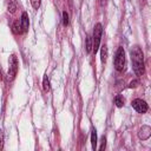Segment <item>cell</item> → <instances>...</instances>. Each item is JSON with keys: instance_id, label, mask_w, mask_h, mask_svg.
I'll list each match as a JSON object with an SVG mask.
<instances>
[{"instance_id": "6da1fadb", "label": "cell", "mask_w": 151, "mask_h": 151, "mask_svg": "<svg viewBox=\"0 0 151 151\" xmlns=\"http://www.w3.org/2000/svg\"><path fill=\"white\" fill-rule=\"evenodd\" d=\"M131 53V60H132V66H133V71L137 76H142L144 73V55L142 50L138 46H133L130 51Z\"/></svg>"}, {"instance_id": "7a4b0ae2", "label": "cell", "mask_w": 151, "mask_h": 151, "mask_svg": "<svg viewBox=\"0 0 151 151\" xmlns=\"http://www.w3.org/2000/svg\"><path fill=\"white\" fill-rule=\"evenodd\" d=\"M101 34H103V26H101V24L98 22L94 26V29H93V39H92V51L94 53L99 48L100 40H101Z\"/></svg>"}, {"instance_id": "3957f363", "label": "cell", "mask_w": 151, "mask_h": 151, "mask_svg": "<svg viewBox=\"0 0 151 151\" xmlns=\"http://www.w3.org/2000/svg\"><path fill=\"white\" fill-rule=\"evenodd\" d=\"M124 66H125V51L123 47H118L114 57V68L118 72H120L124 70Z\"/></svg>"}, {"instance_id": "277c9868", "label": "cell", "mask_w": 151, "mask_h": 151, "mask_svg": "<svg viewBox=\"0 0 151 151\" xmlns=\"http://www.w3.org/2000/svg\"><path fill=\"white\" fill-rule=\"evenodd\" d=\"M18 66H19L18 59L14 54H12L8 60V79L9 80H13L15 78V76L18 73Z\"/></svg>"}, {"instance_id": "5b68a950", "label": "cell", "mask_w": 151, "mask_h": 151, "mask_svg": "<svg viewBox=\"0 0 151 151\" xmlns=\"http://www.w3.org/2000/svg\"><path fill=\"white\" fill-rule=\"evenodd\" d=\"M132 107L137 112H139V113H145L147 111V104L144 100H142V99H134V100H132Z\"/></svg>"}, {"instance_id": "8992f818", "label": "cell", "mask_w": 151, "mask_h": 151, "mask_svg": "<svg viewBox=\"0 0 151 151\" xmlns=\"http://www.w3.org/2000/svg\"><path fill=\"white\" fill-rule=\"evenodd\" d=\"M150 134H151V129H150V126H147V125H144V126L140 129V131H139V138H142L143 140L147 139V138L150 137Z\"/></svg>"}, {"instance_id": "52a82bcc", "label": "cell", "mask_w": 151, "mask_h": 151, "mask_svg": "<svg viewBox=\"0 0 151 151\" xmlns=\"http://www.w3.org/2000/svg\"><path fill=\"white\" fill-rule=\"evenodd\" d=\"M28 26H29L28 15H27L26 12H24L22 15H21V29H22V32H27L28 31Z\"/></svg>"}, {"instance_id": "ba28073f", "label": "cell", "mask_w": 151, "mask_h": 151, "mask_svg": "<svg viewBox=\"0 0 151 151\" xmlns=\"http://www.w3.org/2000/svg\"><path fill=\"white\" fill-rule=\"evenodd\" d=\"M100 57H101V61L103 63H106V60H107V47H106V45H103L101 46Z\"/></svg>"}, {"instance_id": "9c48e42d", "label": "cell", "mask_w": 151, "mask_h": 151, "mask_svg": "<svg viewBox=\"0 0 151 151\" xmlns=\"http://www.w3.org/2000/svg\"><path fill=\"white\" fill-rule=\"evenodd\" d=\"M13 32L14 33H21L22 32V29H21V22H19L18 20H15L14 24H13Z\"/></svg>"}, {"instance_id": "30bf717a", "label": "cell", "mask_w": 151, "mask_h": 151, "mask_svg": "<svg viewBox=\"0 0 151 151\" xmlns=\"http://www.w3.org/2000/svg\"><path fill=\"white\" fill-rule=\"evenodd\" d=\"M91 143H92V147L96 149V146H97V131L94 129L92 130V133H91Z\"/></svg>"}, {"instance_id": "8fae6325", "label": "cell", "mask_w": 151, "mask_h": 151, "mask_svg": "<svg viewBox=\"0 0 151 151\" xmlns=\"http://www.w3.org/2000/svg\"><path fill=\"white\" fill-rule=\"evenodd\" d=\"M114 104H116L117 107H122L124 105V100H123L122 96H116L114 97Z\"/></svg>"}, {"instance_id": "7c38bea8", "label": "cell", "mask_w": 151, "mask_h": 151, "mask_svg": "<svg viewBox=\"0 0 151 151\" xmlns=\"http://www.w3.org/2000/svg\"><path fill=\"white\" fill-rule=\"evenodd\" d=\"M42 88L45 91H50V80H48V77L45 76L44 77V80H42Z\"/></svg>"}, {"instance_id": "4fadbf2b", "label": "cell", "mask_w": 151, "mask_h": 151, "mask_svg": "<svg viewBox=\"0 0 151 151\" xmlns=\"http://www.w3.org/2000/svg\"><path fill=\"white\" fill-rule=\"evenodd\" d=\"M85 47H86V51L87 52H91L92 51V38L88 37V35L86 37V46Z\"/></svg>"}, {"instance_id": "5bb4252c", "label": "cell", "mask_w": 151, "mask_h": 151, "mask_svg": "<svg viewBox=\"0 0 151 151\" xmlns=\"http://www.w3.org/2000/svg\"><path fill=\"white\" fill-rule=\"evenodd\" d=\"M15 9H17V5H15L14 0H9V4H8V11H9L11 13H14Z\"/></svg>"}, {"instance_id": "9a60e30c", "label": "cell", "mask_w": 151, "mask_h": 151, "mask_svg": "<svg viewBox=\"0 0 151 151\" xmlns=\"http://www.w3.org/2000/svg\"><path fill=\"white\" fill-rule=\"evenodd\" d=\"M63 24H64V26L68 25V14H67V12H63Z\"/></svg>"}, {"instance_id": "2e32d148", "label": "cell", "mask_w": 151, "mask_h": 151, "mask_svg": "<svg viewBox=\"0 0 151 151\" xmlns=\"http://www.w3.org/2000/svg\"><path fill=\"white\" fill-rule=\"evenodd\" d=\"M40 2H41V0H31V4L33 6V8H35V9H38L40 7Z\"/></svg>"}, {"instance_id": "e0dca14e", "label": "cell", "mask_w": 151, "mask_h": 151, "mask_svg": "<svg viewBox=\"0 0 151 151\" xmlns=\"http://www.w3.org/2000/svg\"><path fill=\"white\" fill-rule=\"evenodd\" d=\"M4 136H2V131H0V149L4 147Z\"/></svg>"}, {"instance_id": "ac0fdd59", "label": "cell", "mask_w": 151, "mask_h": 151, "mask_svg": "<svg viewBox=\"0 0 151 151\" xmlns=\"http://www.w3.org/2000/svg\"><path fill=\"white\" fill-rule=\"evenodd\" d=\"M137 84H138V81H137V80H133V81H131V83H130L129 87H136V86H137Z\"/></svg>"}, {"instance_id": "d6986e66", "label": "cell", "mask_w": 151, "mask_h": 151, "mask_svg": "<svg viewBox=\"0 0 151 151\" xmlns=\"http://www.w3.org/2000/svg\"><path fill=\"white\" fill-rule=\"evenodd\" d=\"M101 146H100V150H103V149H105V142H106V139H105V137H103V139H101Z\"/></svg>"}, {"instance_id": "ffe728a7", "label": "cell", "mask_w": 151, "mask_h": 151, "mask_svg": "<svg viewBox=\"0 0 151 151\" xmlns=\"http://www.w3.org/2000/svg\"><path fill=\"white\" fill-rule=\"evenodd\" d=\"M99 2H100V5H101V6H103V5H104V4H105V0H99Z\"/></svg>"}, {"instance_id": "44dd1931", "label": "cell", "mask_w": 151, "mask_h": 151, "mask_svg": "<svg viewBox=\"0 0 151 151\" xmlns=\"http://www.w3.org/2000/svg\"><path fill=\"white\" fill-rule=\"evenodd\" d=\"M0 80H2V72H1V68H0Z\"/></svg>"}]
</instances>
